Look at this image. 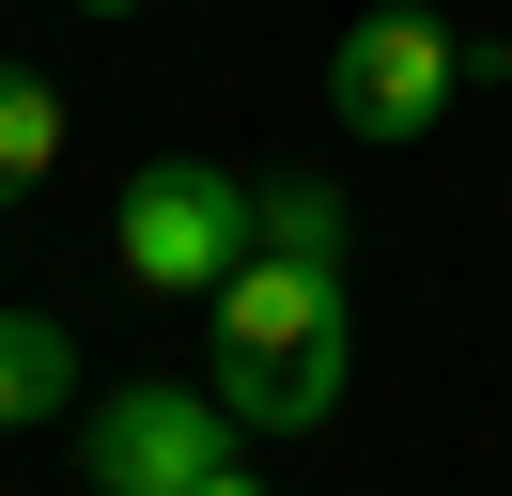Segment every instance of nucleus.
Returning a JSON list of instances; mask_svg holds the SVG:
<instances>
[{"label":"nucleus","instance_id":"2","mask_svg":"<svg viewBox=\"0 0 512 496\" xmlns=\"http://www.w3.org/2000/svg\"><path fill=\"white\" fill-rule=\"evenodd\" d=\"M249 248H264V186H233L218 155H156V171H125V202H109V264H125L140 295H218Z\"/></svg>","mask_w":512,"mask_h":496},{"label":"nucleus","instance_id":"1","mask_svg":"<svg viewBox=\"0 0 512 496\" xmlns=\"http://www.w3.org/2000/svg\"><path fill=\"white\" fill-rule=\"evenodd\" d=\"M342 372H357L342 264H311V248H249V264L218 279V341H202L218 419H233V434H326V419H342Z\"/></svg>","mask_w":512,"mask_h":496},{"label":"nucleus","instance_id":"4","mask_svg":"<svg viewBox=\"0 0 512 496\" xmlns=\"http://www.w3.org/2000/svg\"><path fill=\"white\" fill-rule=\"evenodd\" d=\"M466 93V47H450L435 16H357L342 47H326V109H342V140H435V109Z\"/></svg>","mask_w":512,"mask_h":496},{"label":"nucleus","instance_id":"8","mask_svg":"<svg viewBox=\"0 0 512 496\" xmlns=\"http://www.w3.org/2000/svg\"><path fill=\"white\" fill-rule=\"evenodd\" d=\"M78 16H140V0H78Z\"/></svg>","mask_w":512,"mask_h":496},{"label":"nucleus","instance_id":"5","mask_svg":"<svg viewBox=\"0 0 512 496\" xmlns=\"http://www.w3.org/2000/svg\"><path fill=\"white\" fill-rule=\"evenodd\" d=\"M63 388H78V341H63V310H0V434L63 419Z\"/></svg>","mask_w":512,"mask_h":496},{"label":"nucleus","instance_id":"7","mask_svg":"<svg viewBox=\"0 0 512 496\" xmlns=\"http://www.w3.org/2000/svg\"><path fill=\"white\" fill-rule=\"evenodd\" d=\"M202 496H264V465H249V450H233V465H218V481H202Z\"/></svg>","mask_w":512,"mask_h":496},{"label":"nucleus","instance_id":"6","mask_svg":"<svg viewBox=\"0 0 512 496\" xmlns=\"http://www.w3.org/2000/svg\"><path fill=\"white\" fill-rule=\"evenodd\" d=\"M47 171H63V93L32 62H0V202H32Z\"/></svg>","mask_w":512,"mask_h":496},{"label":"nucleus","instance_id":"3","mask_svg":"<svg viewBox=\"0 0 512 496\" xmlns=\"http://www.w3.org/2000/svg\"><path fill=\"white\" fill-rule=\"evenodd\" d=\"M218 465H233V419H218L202 372H187V388H171V372H156V388H109L94 419H78V481H94V496H202Z\"/></svg>","mask_w":512,"mask_h":496}]
</instances>
